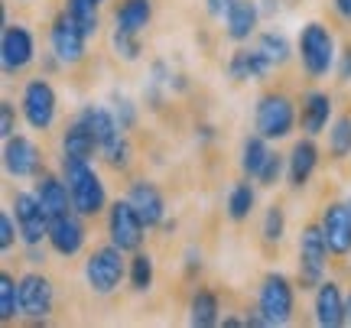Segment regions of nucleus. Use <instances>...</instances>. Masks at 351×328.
<instances>
[{
	"label": "nucleus",
	"mask_w": 351,
	"mask_h": 328,
	"mask_svg": "<svg viewBox=\"0 0 351 328\" xmlns=\"http://www.w3.org/2000/svg\"><path fill=\"white\" fill-rule=\"evenodd\" d=\"M328 264H332V251L319 221L302 225L300 240H296V286L302 292H313L328 277Z\"/></svg>",
	"instance_id": "6"
},
{
	"label": "nucleus",
	"mask_w": 351,
	"mask_h": 328,
	"mask_svg": "<svg viewBox=\"0 0 351 328\" xmlns=\"http://www.w3.org/2000/svg\"><path fill=\"white\" fill-rule=\"evenodd\" d=\"M296 290H300L296 279H289L280 270H270L261 279L254 309L263 318V328H280L293 322V316H296Z\"/></svg>",
	"instance_id": "5"
},
{
	"label": "nucleus",
	"mask_w": 351,
	"mask_h": 328,
	"mask_svg": "<svg viewBox=\"0 0 351 328\" xmlns=\"http://www.w3.org/2000/svg\"><path fill=\"white\" fill-rule=\"evenodd\" d=\"M75 114L85 121L88 127H91V134L98 137L101 147H104V143H111L117 134H124V130H121V124H117V117H114V111H111V104L88 101V104H82Z\"/></svg>",
	"instance_id": "25"
},
{
	"label": "nucleus",
	"mask_w": 351,
	"mask_h": 328,
	"mask_svg": "<svg viewBox=\"0 0 351 328\" xmlns=\"http://www.w3.org/2000/svg\"><path fill=\"white\" fill-rule=\"evenodd\" d=\"M59 173H62L65 186L72 192V205H75L78 215L85 218H98L108 212V186L101 173L91 166V160H78V156H62L59 153Z\"/></svg>",
	"instance_id": "1"
},
{
	"label": "nucleus",
	"mask_w": 351,
	"mask_h": 328,
	"mask_svg": "<svg viewBox=\"0 0 351 328\" xmlns=\"http://www.w3.org/2000/svg\"><path fill=\"white\" fill-rule=\"evenodd\" d=\"M153 13H156V0H121L111 13V26L143 36L153 26Z\"/></svg>",
	"instance_id": "23"
},
{
	"label": "nucleus",
	"mask_w": 351,
	"mask_h": 328,
	"mask_svg": "<svg viewBox=\"0 0 351 328\" xmlns=\"http://www.w3.org/2000/svg\"><path fill=\"white\" fill-rule=\"evenodd\" d=\"M59 150H62V156H78V160H95L101 153V143L98 137L91 134V127L82 121V117H72L69 124H65L62 137H59Z\"/></svg>",
	"instance_id": "22"
},
{
	"label": "nucleus",
	"mask_w": 351,
	"mask_h": 328,
	"mask_svg": "<svg viewBox=\"0 0 351 328\" xmlns=\"http://www.w3.org/2000/svg\"><path fill=\"white\" fill-rule=\"evenodd\" d=\"M231 3H234V0H205V13H208L212 20H221Z\"/></svg>",
	"instance_id": "44"
},
{
	"label": "nucleus",
	"mask_w": 351,
	"mask_h": 328,
	"mask_svg": "<svg viewBox=\"0 0 351 328\" xmlns=\"http://www.w3.org/2000/svg\"><path fill=\"white\" fill-rule=\"evenodd\" d=\"M225 75L238 85H247L254 81V62H251V46H238V49L228 55L225 62Z\"/></svg>",
	"instance_id": "36"
},
{
	"label": "nucleus",
	"mask_w": 351,
	"mask_h": 328,
	"mask_svg": "<svg viewBox=\"0 0 351 328\" xmlns=\"http://www.w3.org/2000/svg\"><path fill=\"white\" fill-rule=\"evenodd\" d=\"M332 75H335L339 85H351V39L339 49V59H335V72H332Z\"/></svg>",
	"instance_id": "42"
},
{
	"label": "nucleus",
	"mask_w": 351,
	"mask_h": 328,
	"mask_svg": "<svg viewBox=\"0 0 351 328\" xmlns=\"http://www.w3.org/2000/svg\"><path fill=\"white\" fill-rule=\"evenodd\" d=\"M339 49L341 46L328 23H322V20L302 23L300 36H296V59H300L302 75L309 81H322V78H328L335 72Z\"/></svg>",
	"instance_id": "2"
},
{
	"label": "nucleus",
	"mask_w": 351,
	"mask_h": 328,
	"mask_svg": "<svg viewBox=\"0 0 351 328\" xmlns=\"http://www.w3.org/2000/svg\"><path fill=\"white\" fill-rule=\"evenodd\" d=\"M33 192H36V199L43 202V208H46V215H49L52 221L75 212V205H72V192H69V186H65L62 173L43 169V173L33 179Z\"/></svg>",
	"instance_id": "21"
},
{
	"label": "nucleus",
	"mask_w": 351,
	"mask_h": 328,
	"mask_svg": "<svg viewBox=\"0 0 351 328\" xmlns=\"http://www.w3.org/2000/svg\"><path fill=\"white\" fill-rule=\"evenodd\" d=\"M127 283L134 292H150L156 283V260L150 251H134L130 253V266H127Z\"/></svg>",
	"instance_id": "29"
},
{
	"label": "nucleus",
	"mask_w": 351,
	"mask_h": 328,
	"mask_svg": "<svg viewBox=\"0 0 351 328\" xmlns=\"http://www.w3.org/2000/svg\"><path fill=\"white\" fill-rule=\"evenodd\" d=\"M104 227H108V240L117 244L124 253H134L143 247V240H147V231L150 227L143 225V218L137 215V208L124 199H114L108 205V212H104Z\"/></svg>",
	"instance_id": "10"
},
{
	"label": "nucleus",
	"mask_w": 351,
	"mask_h": 328,
	"mask_svg": "<svg viewBox=\"0 0 351 328\" xmlns=\"http://www.w3.org/2000/svg\"><path fill=\"white\" fill-rule=\"evenodd\" d=\"M16 134V104L10 101V98H3L0 101V137L7 140Z\"/></svg>",
	"instance_id": "41"
},
{
	"label": "nucleus",
	"mask_w": 351,
	"mask_h": 328,
	"mask_svg": "<svg viewBox=\"0 0 351 328\" xmlns=\"http://www.w3.org/2000/svg\"><path fill=\"white\" fill-rule=\"evenodd\" d=\"M49 52L62 62V68H78L88 59V36L65 10L56 13L49 23Z\"/></svg>",
	"instance_id": "11"
},
{
	"label": "nucleus",
	"mask_w": 351,
	"mask_h": 328,
	"mask_svg": "<svg viewBox=\"0 0 351 328\" xmlns=\"http://www.w3.org/2000/svg\"><path fill=\"white\" fill-rule=\"evenodd\" d=\"M254 208H257V182L244 176L241 182H234V186L228 189L225 215H228V221H234V225H244V221L254 215Z\"/></svg>",
	"instance_id": "26"
},
{
	"label": "nucleus",
	"mask_w": 351,
	"mask_h": 328,
	"mask_svg": "<svg viewBox=\"0 0 351 328\" xmlns=\"http://www.w3.org/2000/svg\"><path fill=\"white\" fill-rule=\"evenodd\" d=\"M287 179V153H270V160L263 163L261 176H257V186L261 189H276L280 182Z\"/></svg>",
	"instance_id": "38"
},
{
	"label": "nucleus",
	"mask_w": 351,
	"mask_h": 328,
	"mask_svg": "<svg viewBox=\"0 0 351 328\" xmlns=\"http://www.w3.org/2000/svg\"><path fill=\"white\" fill-rule=\"evenodd\" d=\"M189 325L192 328H215L221 325V296L215 290H208V286H195L192 290V296H189Z\"/></svg>",
	"instance_id": "24"
},
{
	"label": "nucleus",
	"mask_w": 351,
	"mask_h": 328,
	"mask_svg": "<svg viewBox=\"0 0 351 328\" xmlns=\"http://www.w3.org/2000/svg\"><path fill=\"white\" fill-rule=\"evenodd\" d=\"M95 3H98V7H101V3H104V0H95Z\"/></svg>",
	"instance_id": "52"
},
{
	"label": "nucleus",
	"mask_w": 351,
	"mask_h": 328,
	"mask_svg": "<svg viewBox=\"0 0 351 328\" xmlns=\"http://www.w3.org/2000/svg\"><path fill=\"white\" fill-rule=\"evenodd\" d=\"M254 46L267 55V62L274 65V68H283V65L296 55V46H293L289 36L280 33V29H261V33L254 36Z\"/></svg>",
	"instance_id": "28"
},
{
	"label": "nucleus",
	"mask_w": 351,
	"mask_h": 328,
	"mask_svg": "<svg viewBox=\"0 0 351 328\" xmlns=\"http://www.w3.org/2000/svg\"><path fill=\"white\" fill-rule=\"evenodd\" d=\"M127 202L137 208V215L143 218V225L150 231H160V225L166 221V199L156 182H150V179H130Z\"/></svg>",
	"instance_id": "19"
},
{
	"label": "nucleus",
	"mask_w": 351,
	"mask_h": 328,
	"mask_svg": "<svg viewBox=\"0 0 351 328\" xmlns=\"http://www.w3.org/2000/svg\"><path fill=\"white\" fill-rule=\"evenodd\" d=\"M270 153H274V147H270V140L261 137L257 130L254 134H247V137L241 140V153H238V166H241V176H247L257 182V176H261L263 163L270 160Z\"/></svg>",
	"instance_id": "27"
},
{
	"label": "nucleus",
	"mask_w": 351,
	"mask_h": 328,
	"mask_svg": "<svg viewBox=\"0 0 351 328\" xmlns=\"http://www.w3.org/2000/svg\"><path fill=\"white\" fill-rule=\"evenodd\" d=\"M205 270V251L199 244H189L182 251V277L186 279H199V273Z\"/></svg>",
	"instance_id": "40"
},
{
	"label": "nucleus",
	"mask_w": 351,
	"mask_h": 328,
	"mask_svg": "<svg viewBox=\"0 0 351 328\" xmlns=\"http://www.w3.org/2000/svg\"><path fill=\"white\" fill-rule=\"evenodd\" d=\"M215 137H218V130H215L212 124H199V127H195V140H199V143H215Z\"/></svg>",
	"instance_id": "47"
},
{
	"label": "nucleus",
	"mask_w": 351,
	"mask_h": 328,
	"mask_svg": "<svg viewBox=\"0 0 351 328\" xmlns=\"http://www.w3.org/2000/svg\"><path fill=\"white\" fill-rule=\"evenodd\" d=\"M111 52L121 59V62H127V65L140 62V59H143V36L111 26Z\"/></svg>",
	"instance_id": "35"
},
{
	"label": "nucleus",
	"mask_w": 351,
	"mask_h": 328,
	"mask_svg": "<svg viewBox=\"0 0 351 328\" xmlns=\"http://www.w3.org/2000/svg\"><path fill=\"white\" fill-rule=\"evenodd\" d=\"M20 117L29 130L49 134L59 121V91L49 81V75L26 78L20 88Z\"/></svg>",
	"instance_id": "7"
},
{
	"label": "nucleus",
	"mask_w": 351,
	"mask_h": 328,
	"mask_svg": "<svg viewBox=\"0 0 351 328\" xmlns=\"http://www.w3.org/2000/svg\"><path fill=\"white\" fill-rule=\"evenodd\" d=\"M176 227H179V221H176V218H166L163 225H160V231H163V238H169V234H173Z\"/></svg>",
	"instance_id": "49"
},
{
	"label": "nucleus",
	"mask_w": 351,
	"mask_h": 328,
	"mask_svg": "<svg viewBox=\"0 0 351 328\" xmlns=\"http://www.w3.org/2000/svg\"><path fill=\"white\" fill-rule=\"evenodd\" d=\"M221 29H225V36L231 39V42H238V46H244V42H251L257 33H261V3L257 0H234L231 7H228V13L221 16Z\"/></svg>",
	"instance_id": "20"
},
{
	"label": "nucleus",
	"mask_w": 351,
	"mask_h": 328,
	"mask_svg": "<svg viewBox=\"0 0 351 328\" xmlns=\"http://www.w3.org/2000/svg\"><path fill=\"white\" fill-rule=\"evenodd\" d=\"M56 312V283L43 266H29L20 273V318L29 325H46Z\"/></svg>",
	"instance_id": "9"
},
{
	"label": "nucleus",
	"mask_w": 351,
	"mask_h": 328,
	"mask_svg": "<svg viewBox=\"0 0 351 328\" xmlns=\"http://www.w3.org/2000/svg\"><path fill=\"white\" fill-rule=\"evenodd\" d=\"M88 218L78 215V212H72V215H62L56 218L49 225V238H46V244L52 247V253L56 257H65V260H72V257H78V253L88 247Z\"/></svg>",
	"instance_id": "16"
},
{
	"label": "nucleus",
	"mask_w": 351,
	"mask_h": 328,
	"mask_svg": "<svg viewBox=\"0 0 351 328\" xmlns=\"http://www.w3.org/2000/svg\"><path fill=\"white\" fill-rule=\"evenodd\" d=\"M261 240L267 247H280L287 240V208L280 202H270L261 218Z\"/></svg>",
	"instance_id": "32"
},
{
	"label": "nucleus",
	"mask_w": 351,
	"mask_h": 328,
	"mask_svg": "<svg viewBox=\"0 0 351 328\" xmlns=\"http://www.w3.org/2000/svg\"><path fill=\"white\" fill-rule=\"evenodd\" d=\"M345 312H348V325H351V290L345 292Z\"/></svg>",
	"instance_id": "50"
},
{
	"label": "nucleus",
	"mask_w": 351,
	"mask_h": 328,
	"mask_svg": "<svg viewBox=\"0 0 351 328\" xmlns=\"http://www.w3.org/2000/svg\"><path fill=\"white\" fill-rule=\"evenodd\" d=\"M10 212H13V218H16V227H20V244H46L52 218L46 215V208H43V202L36 199V192L13 189Z\"/></svg>",
	"instance_id": "12"
},
{
	"label": "nucleus",
	"mask_w": 351,
	"mask_h": 328,
	"mask_svg": "<svg viewBox=\"0 0 351 328\" xmlns=\"http://www.w3.org/2000/svg\"><path fill=\"white\" fill-rule=\"evenodd\" d=\"M98 160L111 173H127L130 163H134V143H130V134H117L111 143H104L98 153Z\"/></svg>",
	"instance_id": "31"
},
{
	"label": "nucleus",
	"mask_w": 351,
	"mask_h": 328,
	"mask_svg": "<svg viewBox=\"0 0 351 328\" xmlns=\"http://www.w3.org/2000/svg\"><path fill=\"white\" fill-rule=\"evenodd\" d=\"M261 3V16L263 20H274L276 13L283 10V0H257Z\"/></svg>",
	"instance_id": "46"
},
{
	"label": "nucleus",
	"mask_w": 351,
	"mask_h": 328,
	"mask_svg": "<svg viewBox=\"0 0 351 328\" xmlns=\"http://www.w3.org/2000/svg\"><path fill=\"white\" fill-rule=\"evenodd\" d=\"M3 173L13 179V182H26V179H36L43 169H46V160H43V150L33 137L26 134H13V137L3 140Z\"/></svg>",
	"instance_id": "13"
},
{
	"label": "nucleus",
	"mask_w": 351,
	"mask_h": 328,
	"mask_svg": "<svg viewBox=\"0 0 351 328\" xmlns=\"http://www.w3.org/2000/svg\"><path fill=\"white\" fill-rule=\"evenodd\" d=\"M23 247V264L26 266H46L49 260V244H20Z\"/></svg>",
	"instance_id": "43"
},
{
	"label": "nucleus",
	"mask_w": 351,
	"mask_h": 328,
	"mask_svg": "<svg viewBox=\"0 0 351 328\" xmlns=\"http://www.w3.org/2000/svg\"><path fill=\"white\" fill-rule=\"evenodd\" d=\"M127 253L117 247V244H98V247H91L85 253V264H82V279H85V286L91 296H101V299H108L114 292L121 290V283L127 279Z\"/></svg>",
	"instance_id": "4"
},
{
	"label": "nucleus",
	"mask_w": 351,
	"mask_h": 328,
	"mask_svg": "<svg viewBox=\"0 0 351 328\" xmlns=\"http://www.w3.org/2000/svg\"><path fill=\"white\" fill-rule=\"evenodd\" d=\"M16 244H20V227H16V218H13L10 208H3V212H0V251L10 253Z\"/></svg>",
	"instance_id": "39"
},
{
	"label": "nucleus",
	"mask_w": 351,
	"mask_h": 328,
	"mask_svg": "<svg viewBox=\"0 0 351 328\" xmlns=\"http://www.w3.org/2000/svg\"><path fill=\"white\" fill-rule=\"evenodd\" d=\"M345 202H348V208H351V195H348V199H345Z\"/></svg>",
	"instance_id": "51"
},
{
	"label": "nucleus",
	"mask_w": 351,
	"mask_h": 328,
	"mask_svg": "<svg viewBox=\"0 0 351 328\" xmlns=\"http://www.w3.org/2000/svg\"><path fill=\"white\" fill-rule=\"evenodd\" d=\"M16 318H20V277L3 270L0 273V322L13 325Z\"/></svg>",
	"instance_id": "34"
},
{
	"label": "nucleus",
	"mask_w": 351,
	"mask_h": 328,
	"mask_svg": "<svg viewBox=\"0 0 351 328\" xmlns=\"http://www.w3.org/2000/svg\"><path fill=\"white\" fill-rule=\"evenodd\" d=\"M319 227L326 234V244L335 260H348L351 257V208L345 199L326 202L319 212Z\"/></svg>",
	"instance_id": "14"
},
{
	"label": "nucleus",
	"mask_w": 351,
	"mask_h": 328,
	"mask_svg": "<svg viewBox=\"0 0 351 328\" xmlns=\"http://www.w3.org/2000/svg\"><path fill=\"white\" fill-rule=\"evenodd\" d=\"M332 13H335L345 26H351V0H332Z\"/></svg>",
	"instance_id": "45"
},
{
	"label": "nucleus",
	"mask_w": 351,
	"mask_h": 328,
	"mask_svg": "<svg viewBox=\"0 0 351 328\" xmlns=\"http://www.w3.org/2000/svg\"><path fill=\"white\" fill-rule=\"evenodd\" d=\"M254 130L270 143L289 140L300 130V101H293L283 88H267L254 101Z\"/></svg>",
	"instance_id": "3"
},
{
	"label": "nucleus",
	"mask_w": 351,
	"mask_h": 328,
	"mask_svg": "<svg viewBox=\"0 0 351 328\" xmlns=\"http://www.w3.org/2000/svg\"><path fill=\"white\" fill-rule=\"evenodd\" d=\"M319 163H322V150H319L315 137H306V134H302L300 140H293V147H289V153H287V186H289V192L306 189V186L313 182Z\"/></svg>",
	"instance_id": "15"
},
{
	"label": "nucleus",
	"mask_w": 351,
	"mask_h": 328,
	"mask_svg": "<svg viewBox=\"0 0 351 328\" xmlns=\"http://www.w3.org/2000/svg\"><path fill=\"white\" fill-rule=\"evenodd\" d=\"M36 59V33L23 20H3V29H0V68H3V78L23 75L26 68H33Z\"/></svg>",
	"instance_id": "8"
},
{
	"label": "nucleus",
	"mask_w": 351,
	"mask_h": 328,
	"mask_svg": "<svg viewBox=\"0 0 351 328\" xmlns=\"http://www.w3.org/2000/svg\"><path fill=\"white\" fill-rule=\"evenodd\" d=\"M335 121V98L326 88H306L300 98V130L306 137H322Z\"/></svg>",
	"instance_id": "17"
},
{
	"label": "nucleus",
	"mask_w": 351,
	"mask_h": 328,
	"mask_svg": "<svg viewBox=\"0 0 351 328\" xmlns=\"http://www.w3.org/2000/svg\"><path fill=\"white\" fill-rule=\"evenodd\" d=\"M313 322L319 328H341L348 325V312H345V290L339 279H322L313 290Z\"/></svg>",
	"instance_id": "18"
},
{
	"label": "nucleus",
	"mask_w": 351,
	"mask_h": 328,
	"mask_svg": "<svg viewBox=\"0 0 351 328\" xmlns=\"http://www.w3.org/2000/svg\"><path fill=\"white\" fill-rule=\"evenodd\" d=\"M169 88H173V94H186V91H189V75H186V72H176Z\"/></svg>",
	"instance_id": "48"
},
{
	"label": "nucleus",
	"mask_w": 351,
	"mask_h": 328,
	"mask_svg": "<svg viewBox=\"0 0 351 328\" xmlns=\"http://www.w3.org/2000/svg\"><path fill=\"white\" fill-rule=\"evenodd\" d=\"M328 137V160H335V163H345L351 156V114H335V121L328 124L326 130Z\"/></svg>",
	"instance_id": "30"
},
{
	"label": "nucleus",
	"mask_w": 351,
	"mask_h": 328,
	"mask_svg": "<svg viewBox=\"0 0 351 328\" xmlns=\"http://www.w3.org/2000/svg\"><path fill=\"white\" fill-rule=\"evenodd\" d=\"M62 10L82 26V33H85L88 39H95L101 33V7L95 0H65Z\"/></svg>",
	"instance_id": "33"
},
{
	"label": "nucleus",
	"mask_w": 351,
	"mask_h": 328,
	"mask_svg": "<svg viewBox=\"0 0 351 328\" xmlns=\"http://www.w3.org/2000/svg\"><path fill=\"white\" fill-rule=\"evenodd\" d=\"M111 111H114V117H117V124H121V130H124V134L137 130L140 108H137V101H134V98H127V94H121V91H114V94H111Z\"/></svg>",
	"instance_id": "37"
}]
</instances>
